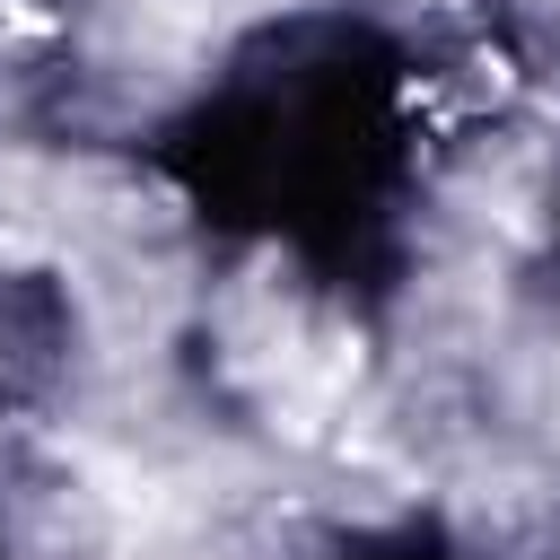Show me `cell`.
<instances>
[{"mask_svg": "<svg viewBox=\"0 0 560 560\" xmlns=\"http://www.w3.org/2000/svg\"><path fill=\"white\" fill-rule=\"evenodd\" d=\"M245 9H262V0H140V18L166 26V35H210V26L245 18Z\"/></svg>", "mask_w": 560, "mask_h": 560, "instance_id": "cell-1", "label": "cell"}]
</instances>
